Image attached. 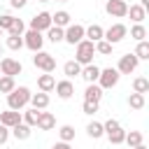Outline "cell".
Segmentation results:
<instances>
[{"label":"cell","instance_id":"1","mask_svg":"<svg viewBox=\"0 0 149 149\" xmlns=\"http://www.w3.org/2000/svg\"><path fill=\"white\" fill-rule=\"evenodd\" d=\"M30 88L28 86H16L12 93H7V109H14V112H21L28 102H30Z\"/></svg>","mask_w":149,"mask_h":149},{"label":"cell","instance_id":"2","mask_svg":"<svg viewBox=\"0 0 149 149\" xmlns=\"http://www.w3.org/2000/svg\"><path fill=\"white\" fill-rule=\"evenodd\" d=\"M93 56H95V44L88 42V40H81L79 44H74V61L84 68V65H91L93 63Z\"/></svg>","mask_w":149,"mask_h":149},{"label":"cell","instance_id":"3","mask_svg":"<svg viewBox=\"0 0 149 149\" xmlns=\"http://www.w3.org/2000/svg\"><path fill=\"white\" fill-rule=\"evenodd\" d=\"M102 130H105V135H107V140H109L112 144H123L126 130L121 128V123H119L116 119H107V121L102 123Z\"/></svg>","mask_w":149,"mask_h":149},{"label":"cell","instance_id":"4","mask_svg":"<svg viewBox=\"0 0 149 149\" xmlns=\"http://www.w3.org/2000/svg\"><path fill=\"white\" fill-rule=\"evenodd\" d=\"M33 65L37 68V70H42V72H54L56 70V58L49 54V51H37L35 56H33Z\"/></svg>","mask_w":149,"mask_h":149},{"label":"cell","instance_id":"5","mask_svg":"<svg viewBox=\"0 0 149 149\" xmlns=\"http://www.w3.org/2000/svg\"><path fill=\"white\" fill-rule=\"evenodd\" d=\"M119 79H121V74L116 72V68H105V70H100V77H98V86L102 88V91H107V88H114L116 84H119Z\"/></svg>","mask_w":149,"mask_h":149},{"label":"cell","instance_id":"6","mask_svg":"<svg viewBox=\"0 0 149 149\" xmlns=\"http://www.w3.org/2000/svg\"><path fill=\"white\" fill-rule=\"evenodd\" d=\"M126 35H128V28H126L123 23H112V26L105 30L102 40H105V42H109V44L114 47V44H119V42H121Z\"/></svg>","mask_w":149,"mask_h":149},{"label":"cell","instance_id":"7","mask_svg":"<svg viewBox=\"0 0 149 149\" xmlns=\"http://www.w3.org/2000/svg\"><path fill=\"white\" fill-rule=\"evenodd\" d=\"M84 30H86V28H84L81 23H70V26L63 30V40L74 47V44H79V42L84 40Z\"/></svg>","mask_w":149,"mask_h":149},{"label":"cell","instance_id":"8","mask_svg":"<svg viewBox=\"0 0 149 149\" xmlns=\"http://www.w3.org/2000/svg\"><path fill=\"white\" fill-rule=\"evenodd\" d=\"M42 44H44V37H42V33H37V30H30V28L23 33V47H28L33 54L42 51Z\"/></svg>","mask_w":149,"mask_h":149},{"label":"cell","instance_id":"9","mask_svg":"<svg viewBox=\"0 0 149 149\" xmlns=\"http://www.w3.org/2000/svg\"><path fill=\"white\" fill-rule=\"evenodd\" d=\"M51 26H54V23H51V14H49V12H40V14H35V16L30 19V30L47 33Z\"/></svg>","mask_w":149,"mask_h":149},{"label":"cell","instance_id":"10","mask_svg":"<svg viewBox=\"0 0 149 149\" xmlns=\"http://www.w3.org/2000/svg\"><path fill=\"white\" fill-rule=\"evenodd\" d=\"M137 65H140L137 56H135V54H126V56H121V58H119L116 72H119V74H130V72H135V70H137Z\"/></svg>","mask_w":149,"mask_h":149},{"label":"cell","instance_id":"11","mask_svg":"<svg viewBox=\"0 0 149 149\" xmlns=\"http://www.w3.org/2000/svg\"><path fill=\"white\" fill-rule=\"evenodd\" d=\"M0 72H2V74H7V77H16V74H21V72H23V65H21V61L5 56V58L0 61Z\"/></svg>","mask_w":149,"mask_h":149},{"label":"cell","instance_id":"12","mask_svg":"<svg viewBox=\"0 0 149 149\" xmlns=\"http://www.w3.org/2000/svg\"><path fill=\"white\" fill-rule=\"evenodd\" d=\"M105 12L114 19H123L128 14V2L126 0H107L105 2Z\"/></svg>","mask_w":149,"mask_h":149},{"label":"cell","instance_id":"13","mask_svg":"<svg viewBox=\"0 0 149 149\" xmlns=\"http://www.w3.org/2000/svg\"><path fill=\"white\" fill-rule=\"evenodd\" d=\"M56 95L61 98V100H68V98H72L74 95V84L70 81V79H61V81H56Z\"/></svg>","mask_w":149,"mask_h":149},{"label":"cell","instance_id":"14","mask_svg":"<svg viewBox=\"0 0 149 149\" xmlns=\"http://www.w3.org/2000/svg\"><path fill=\"white\" fill-rule=\"evenodd\" d=\"M0 123H2V126H7V128H14V126L23 123V121H21V112H14V109L0 112Z\"/></svg>","mask_w":149,"mask_h":149},{"label":"cell","instance_id":"15","mask_svg":"<svg viewBox=\"0 0 149 149\" xmlns=\"http://www.w3.org/2000/svg\"><path fill=\"white\" fill-rule=\"evenodd\" d=\"M79 77H81L86 84H95V81H98V77H100V68H98V65H93V63H91V65H84V68H81V72H79Z\"/></svg>","mask_w":149,"mask_h":149},{"label":"cell","instance_id":"16","mask_svg":"<svg viewBox=\"0 0 149 149\" xmlns=\"http://www.w3.org/2000/svg\"><path fill=\"white\" fill-rule=\"evenodd\" d=\"M102 95H105V91L98 84H88L86 91H84V102H100Z\"/></svg>","mask_w":149,"mask_h":149},{"label":"cell","instance_id":"17","mask_svg":"<svg viewBox=\"0 0 149 149\" xmlns=\"http://www.w3.org/2000/svg\"><path fill=\"white\" fill-rule=\"evenodd\" d=\"M102 35H105V28L102 26H98V23H91L86 30H84V40H88V42H100L102 40Z\"/></svg>","mask_w":149,"mask_h":149},{"label":"cell","instance_id":"18","mask_svg":"<svg viewBox=\"0 0 149 149\" xmlns=\"http://www.w3.org/2000/svg\"><path fill=\"white\" fill-rule=\"evenodd\" d=\"M37 128H40V130H54V128H56V116H54L51 112H40Z\"/></svg>","mask_w":149,"mask_h":149},{"label":"cell","instance_id":"19","mask_svg":"<svg viewBox=\"0 0 149 149\" xmlns=\"http://www.w3.org/2000/svg\"><path fill=\"white\" fill-rule=\"evenodd\" d=\"M54 86H56V79H54V74L44 72V74H40V77H37V88H40L42 93H49V91H54Z\"/></svg>","mask_w":149,"mask_h":149},{"label":"cell","instance_id":"20","mask_svg":"<svg viewBox=\"0 0 149 149\" xmlns=\"http://www.w3.org/2000/svg\"><path fill=\"white\" fill-rule=\"evenodd\" d=\"M70 21H72V16H70V12H65V9H61V12L51 14V23H54L56 28H68V26H70Z\"/></svg>","mask_w":149,"mask_h":149},{"label":"cell","instance_id":"21","mask_svg":"<svg viewBox=\"0 0 149 149\" xmlns=\"http://www.w3.org/2000/svg\"><path fill=\"white\" fill-rule=\"evenodd\" d=\"M126 16H130V21H133V23H142V21L147 19V9H144V7H140V5H130Z\"/></svg>","mask_w":149,"mask_h":149},{"label":"cell","instance_id":"22","mask_svg":"<svg viewBox=\"0 0 149 149\" xmlns=\"http://www.w3.org/2000/svg\"><path fill=\"white\" fill-rule=\"evenodd\" d=\"M30 105H33V109H47L49 107V95L47 93H33L30 95Z\"/></svg>","mask_w":149,"mask_h":149},{"label":"cell","instance_id":"23","mask_svg":"<svg viewBox=\"0 0 149 149\" xmlns=\"http://www.w3.org/2000/svg\"><path fill=\"white\" fill-rule=\"evenodd\" d=\"M40 112H42V109H26V112H21V121H23L26 126L35 128V126H37V119H40Z\"/></svg>","mask_w":149,"mask_h":149},{"label":"cell","instance_id":"24","mask_svg":"<svg viewBox=\"0 0 149 149\" xmlns=\"http://www.w3.org/2000/svg\"><path fill=\"white\" fill-rule=\"evenodd\" d=\"M30 133H33V128H30V126H26V123H19V126L9 128V135H14L16 140H28V137H30Z\"/></svg>","mask_w":149,"mask_h":149},{"label":"cell","instance_id":"25","mask_svg":"<svg viewBox=\"0 0 149 149\" xmlns=\"http://www.w3.org/2000/svg\"><path fill=\"white\" fill-rule=\"evenodd\" d=\"M86 135H88L91 140H100V137L105 135V130H102V123H100V121H91V123L86 126Z\"/></svg>","mask_w":149,"mask_h":149},{"label":"cell","instance_id":"26","mask_svg":"<svg viewBox=\"0 0 149 149\" xmlns=\"http://www.w3.org/2000/svg\"><path fill=\"white\" fill-rule=\"evenodd\" d=\"M123 142H126V144L133 149V147H137V144H142V142H144V135H142L140 130H130V133H126Z\"/></svg>","mask_w":149,"mask_h":149},{"label":"cell","instance_id":"27","mask_svg":"<svg viewBox=\"0 0 149 149\" xmlns=\"http://www.w3.org/2000/svg\"><path fill=\"white\" fill-rule=\"evenodd\" d=\"M133 93H149V79L147 77H135L133 79Z\"/></svg>","mask_w":149,"mask_h":149},{"label":"cell","instance_id":"28","mask_svg":"<svg viewBox=\"0 0 149 149\" xmlns=\"http://www.w3.org/2000/svg\"><path fill=\"white\" fill-rule=\"evenodd\" d=\"M63 72H65L68 79H72V77H77V74L81 72V65H79L77 61H68V63L63 65Z\"/></svg>","mask_w":149,"mask_h":149},{"label":"cell","instance_id":"29","mask_svg":"<svg viewBox=\"0 0 149 149\" xmlns=\"http://www.w3.org/2000/svg\"><path fill=\"white\" fill-rule=\"evenodd\" d=\"M14 88H16V81H14V77L0 74V93H12Z\"/></svg>","mask_w":149,"mask_h":149},{"label":"cell","instance_id":"30","mask_svg":"<svg viewBox=\"0 0 149 149\" xmlns=\"http://www.w3.org/2000/svg\"><path fill=\"white\" fill-rule=\"evenodd\" d=\"M7 49H12V51H19V49H23V35H7Z\"/></svg>","mask_w":149,"mask_h":149},{"label":"cell","instance_id":"31","mask_svg":"<svg viewBox=\"0 0 149 149\" xmlns=\"http://www.w3.org/2000/svg\"><path fill=\"white\" fill-rule=\"evenodd\" d=\"M133 54L137 56V61H147V58H149V42H147V40L137 42V47H135Z\"/></svg>","mask_w":149,"mask_h":149},{"label":"cell","instance_id":"32","mask_svg":"<svg viewBox=\"0 0 149 149\" xmlns=\"http://www.w3.org/2000/svg\"><path fill=\"white\" fill-rule=\"evenodd\" d=\"M130 37H133L135 42H142V40L147 37V28H144L142 23H133V28H130Z\"/></svg>","mask_w":149,"mask_h":149},{"label":"cell","instance_id":"33","mask_svg":"<svg viewBox=\"0 0 149 149\" xmlns=\"http://www.w3.org/2000/svg\"><path fill=\"white\" fill-rule=\"evenodd\" d=\"M63 30H65V28H56V26H51V28L47 30V40H49V42H54V44L63 42Z\"/></svg>","mask_w":149,"mask_h":149},{"label":"cell","instance_id":"34","mask_svg":"<svg viewBox=\"0 0 149 149\" xmlns=\"http://www.w3.org/2000/svg\"><path fill=\"white\" fill-rule=\"evenodd\" d=\"M128 107L130 109H142L144 107V95L142 93H130L128 95Z\"/></svg>","mask_w":149,"mask_h":149},{"label":"cell","instance_id":"35","mask_svg":"<svg viewBox=\"0 0 149 149\" xmlns=\"http://www.w3.org/2000/svg\"><path fill=\"white\" fill-rule=\"evenodd\" d=\"M58 137H61V142H72L74 140V128L72 126H61L58 128Z\"/></svg>","mask_w":149,"mask_h":149},{"label":"cell","instance_id":"36","mask_svg":"<svg viewBox=\"0 0 149 149\" xmlns=\"http://www.w3.org/2000/svg\"><path fill=\"white\" fill-rule=\"evenodd\" d=\"M23 33H26V23H23L21 19H14V21H12V28H9L7 35H23Z\"/></svg>","mask_w":149,"mask_h":149},{"label":"cell","instance_id":"37","mask_svg":"<svg viewBox=\"0 0 149 149\" xmlns=\"http://www.w3.org/2000/svg\"><path fill=\"white\" fill-rule=\"evenodd\" d=\"M112 44L109 42H105V40H100V42H95V54H100V56H109L112 54Z\"/></svg>","mask_w":149,"mask_h":149},{"label":"cell","instance_id":"38","mask_svg":"<svg viewBox=\"0 0 149 149\" xmlns=\"http://www.w3.org/2000/svg\"><path fill=\"white\" fill-rule=\"evenodd\" d=\"M12 21H14V16H12V14H0V30H2V33H9Z\"/></svg>","mask_w":149,"mask_h":149},{"label":"cell","instance_id":"39","mask_svg":"<svg viewBox=\"0 0 149 149\" xmlns=\"http://www.w3.org/2000/svg\"><path fill=\"white\" fill-rule=\"evenodd\" d=\"M98 105H100V102H84L81 109H84V114H91V116H93V114L98 112Z\"/></svg>","mask_w":149,"mask_h":149},{"label":"cell","instance_id":"40","mask_svg":"<svg viewBox=\"0 0 149 149\" xmlns=\"http://www.w3.org/2000/svg\"><path fill=\"white\" fill-rule=\"evenodd\" d=\"M7 140H9V128H7V126H2V123H0V144H5V142H7Z\"/></svg>","mask_w":149,"mask_h":149},{"label":"cell","instance_id":"41","mask_svg":"<svg viewBox=\"0 0 149 149\" xmlns=\"http://www.w3.org/2000/svg\"><path fill=\"white\" fill-rule=\"evenodd\" d=\"M26 2H28V0H9V5H12L14 9H21V7H26Z\"/></svg>","mask_w":149,"mask_h":149},{"label":"cell","instance_id":"42","mask_svg":"<svg viewBox=\"0 0 149 149\" xmlns=\"http://www.w3.org/2000/svg\"><path fill=\"white\" fill-rule=\"evenodd\" d=\"M51 149H72V147H70V142H61V140H58V142H56Z\"/></svg>","mask_w":149,"mask_h":149},{"label":"cell","instance_id":"43","mask_svg":"<svg viewBox=\"0 0 149 149\" xmlns=\"http://www.w3.org/2000/svg\"><path fill=\"white\" fill-rule=\"evenodd\" d=\"M137 5H140V7H144V9H149V0H140Z\"/></svg>","mask_w":149,"mask_h":149},{"label":"cell","instance_id":"44","mask_svg":"<svg viewBox=\"0 0 149 149\" xmlns=\"http://www.w3.org/2000/svg\"><path fill=\"white\" fill-rule=\"evenodd\" d=\"M133 149H147V147H144V142H142V144H137V147H133Z\"/></svg>","mask_w":149,"mask_h":149},{"label":"cell","instance_id":"45","mask_svg":"<svg viewBox=\"0 0 149 149\" xmlns=\"http://www.w3.org/2000/svg\"><path fill=\"white\" fill-rule=\"evenodd\" d=\"M37 2H49V0H37Z\"/></svg>","mask_w":149,"mask_h":149},{"label":"cell","instance_id":"46","mask_svg":"<svg viewBox=\"0 0 149 149\" xmlns=\"http://www.w3.org/2000/svg\"><path fill=\"white\" fill-rule=\"evenodd\" d=\"M0 56H2V44H0Z\"/></svg>","mask_w":149,"mask_h":149},{"label":"cell","instance_id":"47","mask_svg":"<svg viewBox=\"0 0 149 149\" xmlns=\"http://www.w3.org/2000/svg\"><path fill=\"white\" fill-rule=\"evenodd\" d=\"M0 37H2V30H0Z\"/></svg>","mask_w":149,"mask_h":149},{"label":"cell","instance_id":"48","mask_svg":"<svg viewBox=\"0 0 149 149\" xmlns=\"http://www.w3.org/2000/svg\"><path fill=\"white\" fill-rule=\"evenodd\" d=\"M61 2H68V0H61Z\"/></svg>","mask_w":149,"mask_h":149}]
</instances>
